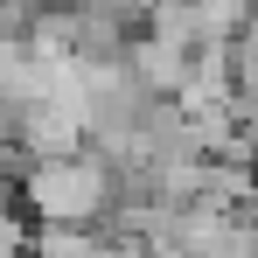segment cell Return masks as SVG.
Here are the masks:
<instances>
[{
	"label": "cell",
	"mask_w": 258,
	"mask_h": 258,
	"mask_svg": "<svg viewBox=\"0 0 258 258\" xmlns=\"http://www.w3.org/2000/svg\"><path fill=\"white\" fill-rule=\"evenodd\" d=\"M21 210L35 223H84V230H98L105 210H112V161L98 147L70 154V161H35L28 181H21Z\"/></svg>",
	"instance_id": "1"
},
{
	"label": "cell",
	"mask_w": 258,
	"mask_h": 258,
	"mask_svg": "<svg viewBox=\"0 0 258 258\" xmlns=\"http://www.w3.org/2000/svg\"><path fill=\"white\" fill-rule=\"evenodd\" d=\"M244 154H251V161H258V105H251V112H244Z\"/></svg>",
	"instance_id": "2"
},
{
	"label": "cell",
	"mask_w": 258,
	"mask_h": 258,
	"mask_svg": "<svg viewBox=\"0 0 258 258\" xmlns=\"http://www.w3.org/2000/svg\"><path fill=\"white\" fill-rule=\"evenodd\" d=\"M0 258H28V251H0Z\"/></svg>",
	"instance_id": "3"
}]
</instances>
